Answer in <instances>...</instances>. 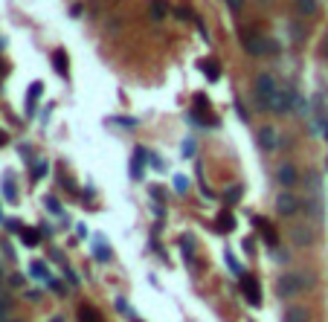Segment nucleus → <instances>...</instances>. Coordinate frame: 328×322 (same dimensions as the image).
I'll return each instance as SVG.
<instances>
[{
    "label": "nucleus",
    "mask_w": 328,
    "mask_h": 322,
    "mask_svg": "<svg viewBox=\"0 0 328 322\" xmlns=\"http://www.w3.org/2000/svg\"><path fill=\"white\" fill-rule=\"evenodd\" d=\"M311 285H314V276H308V273H285V276H279V282H276L279 296H294V293H299V291H308Z\"/></svg>",
    "instance_id": "nucleus-1"
},
{
    "label": "nucleus",
    "mask_w": 328,
    "mask_h": 322,
    "mask_svg": "<svg viewBox=\"0 0 328 322\" xmlns=\"http://www.w3.org/2000/svg\"><path fill=\"white\" fill-rule=\"evenodd\" d=\"M142 163H145V148H137V160L131 163V177L134 180H142V174H145L142 171Z\"/></svg>",
    "instance_id": "nucleus-12"
},
{
    "label": "nucleus",
    "mask_w": 328,
    "mask_h": 322,
    "mask_svg": "<svg viewBox=\"0 0 328 322\" xmlns=\"http://www.w3.org/2000/svg\"><path fill=\"white\" fill-rule=\"evenodd\" d=\"M20 238H23V244H26V247H38V241H41V232L26 227V230H20Z\"/></svg>",
    "instance_id": "nucleus-16"
},
{
    "label": "nucleus",
    "mask_w": 328,
    "mask_h": 322,
    "mask_svg": "<svg viewBox=\"0 0 328 322\" xmlns=\"http://www.w3.org/2000/svg\"><path fill=\"white\" fill-rule=\"evenodd\" d=\"M244 49L250 55H273V52H279V44L270 41V38H262V35H247L244 38Z\"/></svg>",
    "instance_id": "nucleus-3"
},
{
    "label": "nucleus",
    "mask_w": 328,
    "mask_h": 322,
    "mask_svg": "<svg viewBox=\"0 0 328 322\" xmlns=\"http://www.w3.org/2000/svg\"><path fill=\"white\" fill-rule=\"evenodd\" d=\"M215 230H218V232H233V230H235V218L224 209V212L218 215V221H215Z\"/></svg>",
    "instance_id": "nucleus-11"
},
{
    "label": "nucleus",
    "mask_w": 328,
    "mask_h": 322,
    "mask_svg": "<svg viewBox=\"0 0 328 322\" xmlns=\"http://www.w3.org/2000/svg\"><path fill=\"white\" fill-rule=\"evenodd\" d=\"M297 12H299L302 17H311V15L317 12V0H297Z\"/></svg>",
    "instance_id": "nucleus-17"
},
{
    "label": "nucleus",
    "mask_w": 328,
    "mask_h": 322,
    "mask_svg": "<svg viewBox=\"0 0 328 322\" xmlns=\"http://www.w3.org/2000/svg\"><path fill=\"white\" fill-rule=\"evenodd\" d=\"M148 12H151V17H154V20H163V17H166V12H169V6H166L163 0H151Z\"/></svg>",
    "instance_id": "nucleus-14"
},
{
    "label": "nucleus",
    "mask_w": 328,
    "mask_h": 322,
    "mask_svg": "<svg viewBox=\"0 0 328 322\" xmlns=\"http://www.w3.org/2000/svg\"><path fill=\"white\" fill-rule=\"evenodd\" d=\"M6 142H9V134H6V131H0V145H6Z\"/></svg>",
    "instance_id": "nucleus-31"
},
{
    "label": "nucleus",
    "mask_w": 328,
    "mask_h": 322,
    "mask_svg": "<svg viewBox=\"0 0 328 322\" xmlns=\"http://www.w3.org/2000/svg\"><path fill=\"white\" fill-rule=\"evenodd\" d=\"M52 67H55V73H61V76H64V73H67V52H61V49H58V52L52 55Z\"/></svg>",
    "instance_id": "nucleus-19"
},
{
    "label": "nucleus",
    "mask_w": 328,
    "mask_h": 322,
    "mask_svg": "<svg viewBox=\"0 0 328 322\" xmlns=\"http://www.w3.org/2000/svg\"><path fill=\"white\" fill-rule=\"evenodd\" d=\"M291 238H294L297 247H311V244H314V230H311L308 224H297V227L291 230Z\"/></svg>",
    "instance_id": "nucleus-5"
},
{
    "label": "nucleus",
    "mask_w": 328,
    "mask_h": 322,
    "mask_svg": "<svg viewBox=\"0 0 328 322\" xmlns=\"http://www.w3.org/2000/svg\"><path fill=\"white\" fill-rule=\"evenodd\" d=\"M47 169H49V166H47V163H44V160H41V163H38V166H35V171H32V177H35V180H41V177H44V174H47Z\"/></svg>",
    "instance_id": "nucleus-22"
},
{
    "label": "nucleus",
    "mask_w": 328,
    "mask_h": 322,
    "mask_svg": "<svg viewBox=\"0 0 328 322\" xmlns=\"http://www.w3.org/2000/svg\"><path fill=\"white\" fill-rule=\"evenodd\" d=\"M0 276H3V270H0Z\"/></svg>",
    "instance_id": "nucleus-35"
},
{
    "label": "nucleus",
    "mask_w": 328,
    "mask_h": 322,
    "mask_svg": "<svg viewBox=\"0 0 328 322\" xmlns=\"http://www.w3.org/2000/svg\"><path fill=\"white\" fill-rule=\"evenodd\" d=\"M47 209H49V212H55V215H61V206H58V200H55V198H47Z\"/></svg>",
    "instance_id": "nucleus-26"
},
{
    "label": "nucleus",
    "mask_w": 328,
    "mask_h": 322,
    "mask_svg": "<svg viewBox=\"0 0 328 322\" xmlns=\"http://www.w3.org/2000/svg\"><path fill=\"white\" fill-rule=\"evenodd\" d=\"M201 70L206 73V78H209V81H218V78H221V67H218V61H215V58L201 61Z\"/></svg>",
    "instance_id": "nucleus-10"
},
{
    "label": "nucleus",
    "mask_w": 328,
    "mask_h": 322,
    "mask_svg": "<svg viewBox=\"0 0 328 322\" xmlns=\"http://www.w3.org/2000/svg\"><path fill=\"white\" fill-rule=\"evenodd\" d=\"M256 227L262 230V235H265V241H267L270 247H276V232H273V230H270V227H267V224H265L262 218H256Z\"/></svg>",
    "instance_id": "nucleus-18"
},
{
    "label": "nucleus",
    "mask_w": 328,
    "mask_h": 322,
    "mask_svg": "<svg viewBox=\"0 0 328 322\" xmlns=\"http://www.w3.org/2000/svg\"><path fill=\"white\" fill-rule=\"evenodd\" d=\"M183 154L192 157V154H195V142H186V145H183Z\"/></svg>",
    "instance_id": "nucleus-30"
},
{
    "label": "nucleus",
    "mask_w": 328,
    "mask_h": 322,
    "mask_svg": "<svg viewBox=\"0 0 328 322\" xmlns=\"http://www.w3.org/2000/svg\"><path fill=\"white\" fill-rule=\"evenodd\" d=\"M259 145H262L265 151H276V145H279V134H276L273 125H265V128L259 131Z\"/></svg>",
    "instance_id": "nucleus-6"
},
{
    "label": "nucleus",
    "mask_w": 328,
    "mask_h": 322,
    "mask_svg": "<svg viewBox=\"0 0 328 322\" xmlns=\"http://www.w3.org/2000/svg\"><path fill=\"white\" fill-rule=\"evenodd\" d=\"M113 122H119V125H125V128H137V119H128V116H116Z\"/></svg>",
    "instance_id": "nucleus-24"
},
{
    "label": "nucleus",
    "mask_w": 328,
    "mask_h": 322,
    "mask_svg": "<svg viewBox=\"0 0 328 322\" xmlns=\"http://www.w3.org/2000/svg\"><path fill=\"white\" fill-rule=\"evenodd\" d=\"M12 322H15V320H12Z\"/></svg>",
    "instance_id": "nucleus-36"
},
{
    "label": "nucleus",
    "mask_w": 328,
    "mask_h": 322,
    "mask_svg": "<svg viewBox=\"0 0 328 322\" xmlns=\"http://www.w3.org/2000/svg\"><path fill=\"white\" fill-rule=\"evenodd\" d=\"M78 320H81V322H102V317H99V311H96V308L81 305V308H78Z\"/></svg>",
    "instance_id": "nucleus-13"
},
{
    "label": "nucleus",
    "mask_w": 328,
    "mask_h": 322,
    "mask_svg": "<svg viewBox=\"0 0 328 322\" xmlns=\"http://www.w3.org/2000/svg\"><path fill=\"white\" fill-rule=\"evenodd\" d=\"M276 93H279L276 78H273V76H267V73H262V76L256 78V102H259V107H262V110H270V107H273Z\"/></svg>",
    "instance_id": "nucleus-2"
},
{
    "label": "nucleus",
    "mask_w": 328,
    "mask_h": 322,
    "mask_svg": "<svg viewBox=\"0 0 328 322\" xmlns=\"http://www.w3.org/2000/svg\"><path fill=\"white\" fill-rule=\"evenodd\" d=\"M0 221H6V218H3V209H0Z\"/></svg>",
    "instance_id": "nucleus-34"
},
{
    "label": "nucleus",
    "mask_w": 328,
    "mask_h": 322,
    "mask_svg": "<svg viewBox=\"0 0 328 322\" xmlns=\"http://www.w3.org/2000/svg\"><path fill=\"white\" fill-rule=\"evenodd\" d=\"M41 90H44V87H41L38 81L29 87V93H26V110H29V113H35V99L41 96Z\"/></svg>",
    "instance_id": "nucleus-15"
},
{
    "label": "nucleus",
    "mask_w": 328,
    "mask_h": 322,
    "mask_svg": "<svg viewBox=\"0 0 328 322\" xmlns=\"http://www.w3.org/2000/svg\"><path fill=\"white\" fill-rule=\"evenodd\" d=\"M224 198H227V203H238V200H241V186H233Z\"/></svg>",
    "instance_id": "nucleus-21"
},
{
    "label": "nucleus",
    "mask_w": 328,
    "mask_h": 322,
    "mask_svg": "<svg viewBox=\"0 0 328 322\" xmlns=\"http://www.w3.org/2000/svg\"><path fill=\"white\" fill-rule=\"evenodd\" d=\"M323 137L328 139V122H323Z\"/></svg>",
    "instance_id": "nucleus-32"
},
{
    "label": "nucleus",
    "mask_w": 328,
    "mask_h": 322,
    "mask_svg": "<svg viewBox=\"0 0 328 322\" xmlns=\"http://www.w3.org/2000/svg\"><path fill=\"white\" fill-rule=\"evenodd\" d=\"M29 270H32V276H38V279H49V270H47V264H41V261H35Z\"/></svg>",
    "instance_id": "nucleus-20"
},
{
    "label": "nucleus",
    "mask_w": 328,
    "mask_h": 322,
    "mask_svg": "<svg viewBox=\"0 0 328 322\" xmlns=\"http://www.w3.org/2000/svg\"><path fill=\"white\" fill-rule=\"evenodd\" d=\"M241 291H244V296H247L250 305H262V293H259V282L256 279H244L241 282Z\"/></svg>",
    "instance_id": "nucleus-7"
},
{
    "label": "nucleus",
    "mask_w": 328,
    "mask_h": 322,
    "mask_svg": "<svg viewBox=\"0 0 328 322\" xmlns=\"http://www.w3.org/2000/svg\"><path fill=\"white\" fill-rule=\"evenodd\" d=\"M276 180H279L285 189H291V186H297L299 174H297V169H294V166H282V169L276 171Z\"/></svg>",
    "instance_id": "nucleus-8"
},
{
    "label": "nucleus",
    "mask_w": 328,
    "mask_h": 322,
    "mask_svg": "<svg viewBox=\"0 0 328 322\" xmlns=\"http://www.w3.org/2000/svg\"><path fill=\"white\" fill-rule=\"evenodd\" d=\"M227 6H230V9H233V12H238V9H241V6H244V0H227Z\"/></svg>",
    "instance_id": "nucleus-29"
},
{
    "label": "nucleus",
    "mask_w": 328,
    "mask_h": 322,
    "mask_svg": "<svg viewBox=\"0 0 328 322\" xmlns=\"http://www.w3.org/2000/svg\"><path fill=\"white\" fill-rule=\"evenodd\" d=\"M174 189H177V192H186V189H189V180L177 174V177H174Z\"/></svg>",
    "instance_id": "nucleus-23"
},
{
    "label": "nucleus",
    "mask_w": 328,
    "mask_h": 322,
    "mask_svg": "<svg viewBox=\"0 0 328 322\" xmlns=\"http://www.w3.org/2000/svg\"><path fill=\"white\" fill-rule=\"evenodd\" d=\"M285 322H311V311L302 305H294L285 311Z\"/></svg>",
    "instance_id": "nucleus-9"
},
{
    "label": "nucleus",
    "mask_w": 328,
    "mask_h": 322,
    "mask_svg": "<svg viewBox=\"0 0 328 322\" xmlns=\"http://www.w3.org/2000/svg\"><path fill=\"white\" fill-rule=\"evenodd\" d=\"M227 264H230V270H233V273H241V264H238V261H235L230 253H227Z\"/></svg>",
    "instance_id": "nucleus-28"
},
{
    "label": "nucleus",
    "mask_w": 328,
    "mask_h": 322,
    "mask_svg": "<svg viewBox=\"0 0 328 322\" xmlns=\"http://www.w3.org/2000/svg\"><path fill=\"white\" fill-rule=\"evenodd\" d=\"M276 212H279L282 218L297 215V212H299V198H297V195H291V192H282V195L276 198Z\"/></svg>",
    "instance_id": "nucleus-4"
},
{
    "label": "nucleus",
    "mask_w": 328,
    "mask_h": 322,
    "mask_svg": "<svg viewBox=\"0 0 328 322\" xmlns=\"http://www.w3.org/2000/svg\"><path fill=\"white\" fill-rule=\"evenodd\" d=\"M180 247H183V253H186V256H192V253H195V247H192V238H183V241H180Z\"/></svg>",
    "instance_id": "nucleus-27"
},
{
    "label": "nucleus",
    "mask_w": 328,
    "mask_h": 322,
    "mask_svg": "<svg viewBox=\"0 0 328 322\" xmlns=\"http://www.w3.org/2000/svg\"><path fill=\"white\" fill-rule=\"evenodd\" d=\"M3 192H6V200H15V198H17V195H15V186H12L9 180L3 183Z\"/></svg>",
    "instance_id": "nucleus-25"
},
{
    "label": "nucleus",
    "mask_w": 328,
    "mask_h": 322,
    "mask_svg": "<svg viewBox=\"0 0 328 322\" xmlns=\"http://www.w3.org/2000/svg\"><path fill=\"white\" fill-rule=\"evenodd\" d=\"M49 322H64V317H52Z\"/></svg>",
    "instance_id": "nucleus-33"
}]
</instances>
